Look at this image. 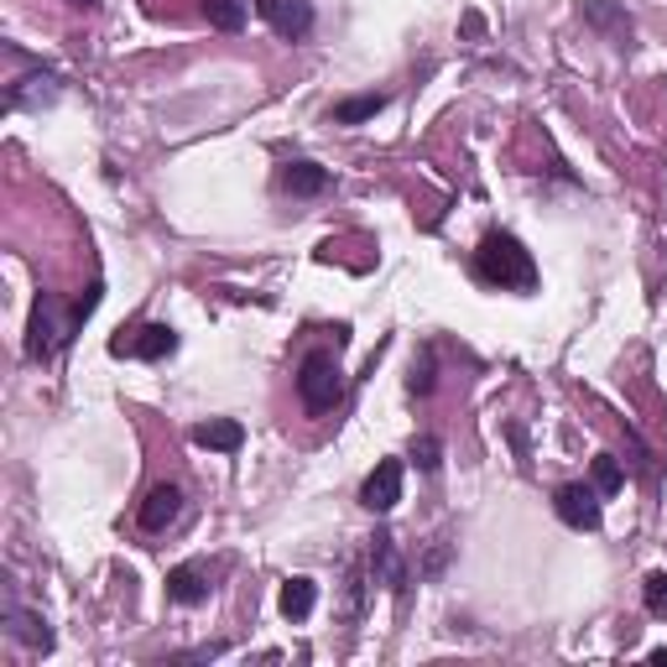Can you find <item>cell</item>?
<instances>
[{"instance_id":"obj_1","label":"cell","mask_w":667,"mask_h":667,"mask_svg":"<svg viewBox=\"0 0 667 667\" xmlns=\"http://www.w3.org/2000/svg\"><path fill=\"white\" fill-rule=\"evenodd\" d=\"M475 271L490 287H511V292H532V287H537V262H532V251H526L517 235H506V230H490V235L480 240Z\"/></svg>"},{"instance_id":"obj_2","label":"cell","mask_w":667,"mask_h":667,"mask_svg":"<svg viewBox=\"0 0 667 667\" xmlns=\"http://www.w3.org/2000/svg\"><path fill=\"white\" fill-rule=\"evenodd\" d=\"M99 308V287H89L78 303L69 308V318H58V303H52L48 292L37 298V308H32V329H26V355L32 360H48L58 344H69V333Z\"/></svg>"},{"instance_id":"obj_3","label":"cell","mask_w":667,"mask_h":667,"mask_svg":"<svg viewBox=\"0 0 667 667\" xmlns=\"http://www.w3.org/2000/svg\"><path fill=\"white\" fill-rule=\"evenodd\" d=\"M298 397L308 412H333V407L344 402V371H339V360L329 350H308L303 365H298Z\"/></svg>"},{"instance_id":"obj_4","label":"cell","mask_w":667,"mask_h":667,"mask_svg":"<svg viewBox=\"0 0 667 667\" xmlns=\"http://www.w3.org/2000/svg\"><path fill=\"white\" fill-rule=\"evenodd\" d=\"M553 511H558V522L573 526V532H595L599 526V490H590V485H558Z\"/></svg>"},{"instance_id":"obj_5","label":"cell","mask_w":667,"mask_h":667,"mask_svg":"<svg viewBox=\"0 0 667 667\" xmlns=\"http://www.w3.org/2000/svg\"><path fill=\"white\" fill-rule=\"evenodd\" d=\"M397 500H402V459H381V464L371 470V480L360 485V506L376 511V517H386Z\"/></svg>"},{"instance_id":"obj_6","label":"cell","mask_w":667,"mask_h":667,"mask_svg":"<svg viewBox=\"0 0 667 667\" xmlns=\"http://www.w3.org/2000/svg\"><path fill=\"white\" fill-rule=\"evenodd\" d=\"M256 11H262V22L277 37H308V26H313L308 0H256Z\"/></svg>"},{"instance_id":"obj_7","label":"cell","mask_w":667,"mask_h":667,"mask_svg":"<svg viewBox=\"0 0 667 667\" xmlns=\"http://www.w3.org/2000/svg\"><path fill=\"white\" fill-rule=\"evenodd\" d=\"M178 350V333L167 324H146L136 339H110V355H142V360H167Z\"/></svg>"},{"instance_id":"obj_8","label":"cell","mask_w":667,"mask_h":667,"mask_svg":"<svg viewBox=\"0 0 667 667\" xmlns=\"http://www.w3.org/2000/svg\"><path fill=\"white\" fill-rule=\"evenodd\" d=\"M178 517H183V490H178L172 480L151 485V496H146V506H142V526H146V532H167Z\"/></svg>"},{"instance_id":"obj_9","label":"cell","mask_w":667,"mask_h":667,"mask_svg":"<svg viewBox=\"0 0 667 667\" xmlns=\"http://www.w3.org/2000/svg\"><path fill=\"white\" fill-rule=\"evenodd\" d=\"M167 599L172 605H204L209 599V579L198 563H178V569L167 573Z\"/></svg>"},{"instance_id":"obj_10","label":"cell","mask_w":667,"mask_h":667,"mask_svg":"<svg viewBox=\"0 0 667 667\" xmlns=\"http://www.w3.org/2000/svg\"><path fill=\"white\" fill-rule=\"evenodd\" d=\"M277 183H282V193H292V198H313V193L329 189V172L318 162H287L282 172H277Z\"/></svg>"},{"instance_id":"obj_11","label":"cell","mask_w":667,"mask_h":667,"mask_svg":"<svg viewBox=\"0 0 667 667\" xmlns=\"http://www.w3.org/2000/svg\"><path fill=\"white\" fill-rule=\"evenodd\" d=\"M193 444L198 449H215V453H235L245 444V428H240L235 417H215V423H198L193 428Z\"/></svg>"},{"instance_id":"obj_12","label":"cell","mask_w":667,"mask_h":667,"mask_svg":"<svg viewBox=\"0 0 667 667\" xmlns=\"http://www.w3.org/2000/svg\"><path fill=\"white\" fill-rule=\"evenodd\" d=\"M313 605H318V584L303 579V573H292V579L282 584V616L287 620H308Z\"/></svg>"},{"instance_id":"obj_13","label":"cell","mask_w":667,"mask_h":667,"mask_svg":"<svg viewBox=\"0 0 667 667\" xmlns=\"http://www.w3.org/2000/svg\"><path fill=\"white\" fill-rule=\"evenodd\" d=\"M5 620H11V636H16V642H26V646H43V652H48V646H52L48 620H43V616H26V610H22V605H16V599L5 605Z\"/></svg>"},{"instance_id":"obj_14","label":"cell","mask_w":667,"mask_h":667,"mask_svg":"<svg viewBox=\"0 0 667 667\" xmlns=\"http://www.w3.org/2000/svg\"><path fill=\"white\" fill-rule=\"evenodd\" d=\"M386 110V95H350V99H339L329 110L333 125H360V120H376Z\"/></svg>"},{"instance_id":"obj_15","label":"cell","mask_w":667,"mask_h":667,"mask_svg":"<svg viewBox=\"0 0 667 667\" xmlns=\"http://www.w3.org/2000/svg\"><path fill=\"white\" fill-rule=\"evenodd\" d=\"M204 16H209V26H219V32H240L245 16H251V0H204Z\"/></svg>"},{"instance_id":"obj_16","label":"cell","mask_w":667,"mask_h":667,"mask_svg":"<svg viewBox=\"0 0 667 667\" xmlns=\"http://www.w3.org/2000/svg\"><path fill=\"white\" fill-rule=\"evenodd\" d=\"M620 485H626V475H620V464L610 459V453H599V459H595V490H599V496H616Z\"/></svg>"},{"instance_id":"obj_17","label":"cell","mask_w":667,"mask_h":667,"mask_svg":"<svg viewBox=\"0 0 667 667\" xmlns=\"http://www.w3.org/2000/svg\"><path fill=\"white\" fill-rule=\"evenodd\" d=\"M642 595H646V610H652V616H667V573H646Z\"/></svg>"},{"instance_id":"obj_18","label":"cell","mask_w":667,"mask_h":667,"mask_svg":"<svg viewBox=\"0 0 667 667\" xmlns=\"http://www.w3.org/2000/svg\"><path fill=\"white\" fill-rule=\"evenodd\" d=\"M407 386H412L417 397H428V391H433V355H428V350L412 360V376H407Z\"/></svg>"},{"instance_id":"obj_19","label":"cell","mask_w":667,"mask_h":667,"mask_svg":"<svg viewBox=\"0 0 667 667\" xmlns=\"http://www.w3.org/2000/svg\"><path fill=\"white\" fill-rule=\"evenodd\" d=\"M412 459H417V470H438V459H444L438 438H417V444H412Z\"/></svg>"},{"instance_id":"obj_20","label":"cell","mask_w":667,"mask_h":667,"mask_svg":"<svg viewBox=\"0 0 667 667\" xmlns=\"http://www.w3.org/2000/svg\"><path fill=\"white\" fill-rule=\"evenodd\" d=\"M69 5H78V11H95L99 0H69Z\"/></svg>"},{"instance_id":"obj_21","label":"cell","mask_w":667,"mask_h":667,"mask_svg":"<svg viewBox=\"0 0 667 667\" xmlns=\"http://www.w3.org/2000/svg\"><path fill=\"white\" fill-rule=\"evenodd\" d=\"M652 663H667V646H657V652H652Z\"/></svg>"}]
</instances>
